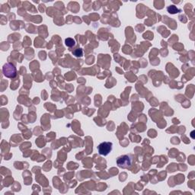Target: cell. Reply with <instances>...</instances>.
I'll return each instance as SVG.
<instances>
[{"mask_svg": "<svg viewBox=\"0 0 195 195\" xmlns=\"http://www.w3.org/2000/svg\"><path fill=\"white\" fill-rule=\"evenodd\" d=\"M2 72H3L4 76L7 78L13 79L16 76L17 70H16L15 66L13 64L10 62H7L2 67Z\"/></svg>", "mask_w": 195, "mask_h": 195, "instance_id": "1", "label": "cell"}, {"mask_svg": "<svg viewBox=\"0 0 195 195\" xmlns=\"http://www.w3.org/2000/svg\"><path fill=\"white\" fill-rule=\"evenodd\" d=\"M113 143L111 142H104L102 143L100 145L98 146L99 154L102 156H107L109 154L112 150Z\"/></svg>", "mask_w": 195, "mask_h": 195, "instance_id": "2", "label": "cell"}, {"mask_svg": "<svg viewBox=\"0 0 195 195\" xmlns=\"http://www.w3.org/2000/svg\"><path fill=\"white\" fill-rule=\"evenodd\" d=\"M117 163L119 167L123 168V169H127L129 166H132V159L129 157V156H122L118 158L117 161Z\"/></svg>", "mask_w": 195, "mask_h": 195, "instance_id": "3", "label": "cell"}, {"mask_svg": "<svg viewBox=\"0 0 195 195\" xmlns=\"http://www.w3.org/2000/svg\"><path fill=\"white\" fill-rule=\"evenodd\" d=\"M167 10L169 13H172V14H175V13H178L181 12V10L178 9L177 7L175 6V5H170L169 7H168Z\"/></svg>", "mask_w": 195, "mask_h": 195, "instance_id": "4", "label": "cell"}, {"mask_svg": "<svg viewBox=\"0 0 195 195\" xmlns=\"http://www.w3.org/2000/svg\"><path fill=\"white\" fill-rule=\"evenodd\" d=\"M75 41H74L72 38H66V39L65 40V44L69 47H73V46L75 45Z\"/></svg>", "mask_w": 195, "mask_h": 195, "instance_id": "5", "label": "cell"}, {"mask_svg": "<svg viewBox=\"0 0 195 195\" xmlns=\"http://www.w3.org/2000/svg\"><path fill=\"white\" fill-rule=\"evenodd\" d=\"M73 54L75 55L76 56H77V57L82 56V49H77V50H76L75 51L73 52Z\"/></svg>", "mask_w": 195, "mask_h": 195, "instance_id": "6", "label": "cell"}]
</instances>
